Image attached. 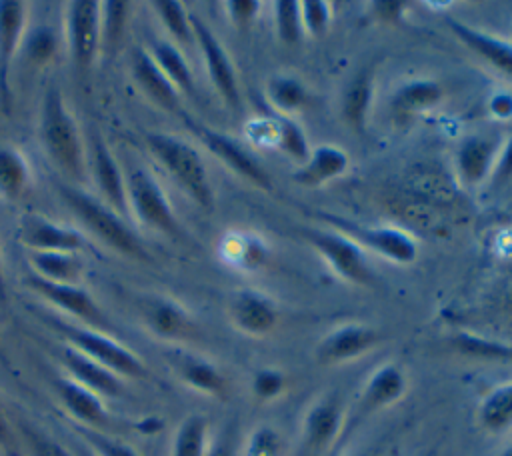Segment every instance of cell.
Instances as JSON below:
<instances>
[{"instance_id": "6da1fadb", "label": "cell", "mask_w": 512, "mask_h": 456, "mask_svg": "<svg viewBox=\"0 0 512 456\" xmlns=\"http://www.w3.org/2000/svg\"><path fill=\"white\" fill-rule=\"evenodd\" d=\"M58 194L64 200V204L70 208V212L80 220V224L92 236H96L102 244H106L114 252L128 258H136V260L148 258V252L142 240L124 222V218L116 214L108 204L80 190L78 186H70V184H58Z\"/></svg>"}, {"instance_id": "7a4b0ae2", "label": "cell", "mask_w": 512, "mask_h": 456, "mask_svg": "<svg viewBox=\"0 0 512 456\" xmlns=\"http://www.w3.org/2000/svg\"><path fill=\"white\" fill-rule=\"evenodd\" d=\"M142 138L148 152L160 162L172 180L200 208L210 210L214 204V194L200 152L186 140L164 132H144Z\"/></svg>"}, {"instance_id": "3957f363", "label": "cell", "mask_w": 512, "mask_h": 456, "mask_svg": "<svg viewBox=\"0 0 512 456\" xmlns=\"http://www.w3.org/2000/svg\"><path fill=\"white\" fill-rule=\"evenodd\" d=\"M40 140L48 158L70 178L84 174V150L76 120L72 118L60 90L50 86L40 106Z\"/></svg>"}, {"instance_id": "277c9868", "label": "cell", "mask_w": 512, "mask_h": 456, "mask_svg": "<svg viewBox=\"0 0 512 456\" xmlns=\"http://www.w3.org/2000/svg\"><path fill=\"white\" fill-rule=\"evenodd\" d=\"M56 332L66 340V346L82 352L104 368L112 370L120 378L140 380L148 376L146 364L128 346L112 338L108 332H100L88 326L70 324L64 320H52Z\"/></svg>"}, {"instance_id": "5b68a950", "label": "cell", "mask_w": 512, "mask_h": 456, "mask_svg": "<svg viewBox=\"0 0 512 456\" xmlns=\"http://www.w3.org/2000/svg\"><path fill=\"white\" fill-rule=\"evenodd\" d=\"M316 218L326 222L332 230L340 232L354 244H358L362 250H372L392 262L398 264H410L418 256L416 240L394 226H366L352 218L334 214V212H314Z\"/></svg>"}, {"instance_id": "8992f818", "label": "cell", "mask_w": 512, "mask_h": 456, "mask_svg": "<svg viewBox=\"0 0 512 456\" xmlns=\"http://www.w3.org/2000/svg\"><path fill=\"white\" fill-rule=\"evenodd\" d=\"M126 196H128V208L132 210V214L142 226L172 238L182 234L178 218L170 206L166 192L146 168H134L128 174Z\"/></svg>"}, {"instance_id": "52a82bcc", "label": "cell", "mask_w": 512, "mask_h": 456, "mask_svg": "<svg viewBox=\"0 0 512 456\" xmlns=\"http://www.w3.org/2000/svg\"><path fill=\"white\" fill-rule=\"evenodd\" d=\"M64 30L72 64L86 72L100 52V2L70 0L64 6Z\"/></svg>"}, {"instance_id": "ba28073f", "label": "cell", "mask_w": 512, "mask_h": 456, "mask_svg": "<svg viewBox=\"0 0 512 456\" xmlns=\"http://www.w3.org/2000/svg\"><path fill=\"white\" fill-rule=\"evenodd\" d=\"M300 236L330 264V268L344 280L366 286L372 282L364 250L336 230L300 228Z\"/></svg>"}, {"instance_id": "9c48e42d", "label": "cell", "mask_w": 512, "mask_h": 456, "mask_svg": "<svg viewBox=\"0 0 512 456\" xmlns=\"http://www.w3.org/2000/svg\"><path fill=\"white\" fill-rule=\"evenodd\" d=\"M182 120L186 124V128L224 164L228 166L234 174L242 176L244 180L252 182L254 186L262 188V190H270L272 188V180L268 176V172L260 166V162L234 138H230L224 132L212 130L206 124L190 118L188 114H182Z\"/></svg>"}, {"instance_id": "30bf717a", "label": "cell", "mask_w": 512, "mask_h": 456, "mask_svg": "<svg viewBox=\"0 0 512 456\" xmlns=\"http://www.w3.org/2000/svg\"><path fill=\"white\" fill-rule=\"evenodd\" d=\"M138 314L142 326L158 340L170 344H184L198 336V326L192 314L174 298L144 296L138 300Z\"/></svg>"}, {"instance_id": "8fae6325", "label": "cell", "mask_w": 512, "mask_h": 456, "mask_svg": "<svg viewBox=\"0 0 512 456\" xmlns=\"http://www.w3.org/2000/svg\"><path fill=\"white\" fill-rule=\"evenodd\" d=\"M26 284L32 292H36L40 298H44L56 310L82 322V326H88V328H94L100 332L110 330L108 318L104 316L100 306L94 302V298L82 286L50 282L32 272L26 276Z\"/></svg>"}, {"instance_id": "7c38bea8", "label": "cell", "mask_w": 512, "mask_h": 456, "mask_svg": "<svg viewBox=\"0 0 512 456\" xmlns=\"http://www.w3.org/2000/svg\"><path fill=\"white\" fill-rule=\"evenodd\" d=\"M190 26H192L194 42L198 44V48L202 52L204 66H206L212 86L216 88L220 98L230 108L240 110L242 98H240L238 78H236V70H234V64H232L228 52L224 50L218 36L210 30V26L200 16L190 14Z\"/></svg>"}, {"instance_id": "4fadbf2b", "label": "cell", "mask_w": 512, "mask_h": 456, "mask_svg": "<svg viewBox=\"0 0 512 456\" xmlns=\"http://www.w3.org/2000/svg\"><path fill=\"white\" fill-rule=\"evenodd\" d=\"M382 340L380 330L368 324H342L330 330L316 346V360L324 366H336L352 362L372 348H376Z\"/></svg>"}, {"instance_id": "5bb4252c", "label": "cell", "mask_w": 512, "mask_h": 456, "mask_svg": "<svg viewBox=\"0 0 512 456\" xmlns=\"http://www.w3.org/2000/svg\"><path fill=\"white\" fill-rule=\"evenodd\" d=\"M166 360L176 378L194 392H200L210 398H226L228 378L212 360L196 352L184 350L180 346L170 348L166 352Z\"/></svg>"}, {"instance_id": "9a60e30c", "label": "cell", "mask_w": 512, "mask_h": 456, "mask_svg": "<svg viewBox=\"0 0 512 456\" xmlns=\"http://www.w3.org/2000/svg\"><path fill=\"white\" fill-rule=\"evenodd\" d=\"M344 424V406L336 392L318 396L304 412L302 442L308 452H324L340 436Z\"/></svg>"}, {"instance_id": "2e32d148", "label": "cell", "mask_w": 512, "mask_h": 456, "mask_svg": "<svg viewBox=\"0 0 512 456\" xmlns=\"http://www.w3.org/2000/svg\"><path fill=\"white\" fill-rule=\"evenodd\" d=\"M230 324L246 336H266L278 324V306L258 290H236L228 298Z\"/></svg>"}, {"instance_id": "e0dca14e", "label": "cell", "mask_w": 512, "mask_h": 456, "mask_svg": "<svg viewBox=\"0 0 512 456\" xmlns=\"http://www.w3.org/2000/svg\"><path fill=\"white\" fill-rule=\"evenodd\" d=\"M18 240L30 252H72L84 248V236L72 226L52 222L38 214H26L18 226Z\"/></svg>"}, {"instance_id": "ac0fdd59", "label": "cell", "mask_w": 512, "mask_h": 456, "mask_svg": "<svg viewBox=\"0 0 512 456\" xmlns=\"http://www.w3.org/2000/svg\"><path fill=\"white\" fill-rule=\"evenodd\" d=\"M500 144L502 142L494 136L472 134L462 138L454 152V166L460 182L466 186H478L484 182L492 172Z\"/></svg>"}, {"instance_id": "d6986e66", "label": "cell", "mask_w": 512, "mask_h": 456, "mask_svg": "<svg viewBox=\"0 0 512 456\" xmlns=\"http://www.w3.org/2000/svg\"><path fill=\"white\" fill-rule=\"evenodd\" d=\"M60 358L68 372V378L92 390L100 398H118L124 394V378L104 368L102 364L94 362L92 358L84 356L82 352L70 346H64L60 352Z\"/></svg>"}, {"instance_id": "ffe728a7", "label": "cell", "mask_w": 512, "mask_h": 456, "mask_svg": "<svg viewBox=\"0 0 512 456\" xmlns=\"http://www.w3.org/2000/svg\"><path fill=\"white\" fill-rule=\"evenodd\" d=\"M92 166H94V180L98 184L104 204H108L116 214L124 218L128 214L126 178L122 176V170L114 154L108 150V146L100 138H94V144H92Z\"/></svg>"}, {"instance_id": "44dd1931", "label": "cell", "mask_w": 512, "mask_h": 456, "mask_svg": "<svg viewBox=\"0 0 512 456\" xmlns=\"http://www.w3.org/2000/svg\"><path fill=\"white\" fill-rule=\"evenodd\" d=\"M406 386L408 382L404 372L396 364L386 362L372 370V374L366 378L360 392L358 408L362 410V414H372L382 408H388L404 396Z\"/></svg>"}, {"instance_id": "7402d4cb", "label": "cell", "mask_w": 512, "mask_h": 456, "mask_svg": "<svg viewBox=\"0 0 512 456\" xmlns=\"http://www.w3.org/2000/svg\"><path fill=\"white\" fill-rule=\"evenodd\" d=\"M54 390L66 408V412L78 422V426L86 428H102L108 424V412L98 394L74 382L72 378H56Z\"/></svg>"}, {"instance_id": "603a6c76", "label": "cell", "mask_w": 512, "mask_h": 456, "mask_svg": "<svg viewBox=\"0 0 512 456\" xmlns=\"http://www.w3.org/2000/svg\"><path fill=\"white\" fill-rule=\"evenodd\" d=\"M132 76L140 90L160 108L168 112L180 110V92L174 84L164 76L154 58L144 48H136L132 52Z\"/></svg>"}, {"instance_id": "cb8c5ba5", "label": "cell", "mask_w": 512, "mask_h": 456, "mask_svg": "<svg viewBox=\"0 0 512 456\" xmlns=\"http://www.w3.org/2000/svg\"><path fill=\"white\" fill-rule=\"evenodd\" d=\"M26 4L0 0V94L8 96V72L26 32Z\"/></svg>"}, {"instance_id": "d4e9b609", "label": "cell", "mask_w": 512, "mask_h": 456, "mask_svg": "<svg viewBox=\"0 0 512 456\" xmlns=\"http://www.w3.org/2000/svg\"><path fill=\"white\" fill-rule=\"evenodd\" d=\"M446 24L454 32V36H458L470 50H474L480 58H484L496 70L512 78V44L510 42L494 34H486L452 16H446Z\"/></svg>"}, {"instance_id": "484cf974", "label": "cell", "mask_w": 512, "mask_h": 456, "mask_svg": "<svg viewBox=\"0 0 512 456\" xmlns=\"http://www.w3.org/2000/svg\"><path fill=\"white\" fill-rule=\"evenodd\" d=\"M218 256L236 270L254 272L266 264L268 246L258 234L230 230L218 242Z\"/></svg>"}, {"instance_id": "4316f807", "label": "cell", "mask_w": 512, "mask_h": 456, "mask_svg": "<svg viewBox=\"0 0 512 456\" xmlns=\"http://www.w3.org/2000/svg\"><path fill=\"white\" fill-rule=\"evenodd\" d=\"M350 166L348 154L334 146V144H322L312 148L308 160L296 170L294 180L302 186H322L338 176H342Z\"/></svg>"}, {"instance_id": "83f0119b", "label": "cell", "mask_w": 512, "mask_h": 456, "mask_svg": "<svg viewBox=\"0 0 512 456\" xmlns=\"http://www.w3.org/2000/svg\"><path fill=\"white\" fill-rule=\"evenodd\" d=\"M30 272L58 284H78L84 262L72 252H28Z\"/></svg>"}, {"instance_id": "f1b7e54d", "label": "cell", "mask_w": 512, "mask_h": 456, "mask_svg": "<svg viewBox=\"0 0 512 456\" xmlns=\"http://www.w3.org/2000/svg\"><path fill=\"white\" fill-rule=\"evenodd\" d=\"M444 96V88L432 78H412L396 88L390 104L392 110L410 116L434 108Z\"/></svg>"}, {"instance_id": "f546056e", "label": "cell", "mask_w": 512, "mask_h": 456, "mask_svg": "<svg viewBox=\"0 0 512 456\" xmlns=\"http://www.w3.org/2000/svg\"><path fill=\"white\" fill-rule=\"evenodd\" d=\"M372 92H374V76L370 70H360L344 88L342 118L356 132H364L366 128V120L372 104Z\"/></svg>"}, {"instance_id": "4dcf8cb0", "label": "cell", "mask_w": 512, "mask_h": 456, "mask_svg": "<svg viewBox=\"0 0 512 456\" xmlns=\"http://www.w3.org/2000/svg\"><path fill=\"white\" fill-rule=\"evenodd\" d=\"M148 54L154 58L158 68L164 72V76L174 84V88L182 94L192 96L196 92L192 70L184 58V54L168 40H154L150 42Z\"/></svg>"}, {"instance_id": "1f68e13d", "label": "cell", "mask_w": 512, "mask_h": 456, "mask_svg": "<svg viewBox=\"0 0 512 456\" xmlns=\"http://www.w3.org/2000/svg\"><path fill=\"white\" fill-rule=\"evenodd\" d=\"M30 184V166L24 154L12 146H0V198L18 200Z\"/></svg>"}, {"instance_id": "d6a6232c", "label": "cell", "mask_w": 512, "mask_h": 456, "mask_svg": "<svg viewBox=\"0 0 512 456\" xmlns=\"http://www.w3.org/2000/svg\"><path fill=\"white\" fill-rule=\"evenodd\" d=\"M478 422L492 434L512 428V382L500 384L484 396L478 408Z\"/></svg>"}, {"instance_id": "836d02e7", "label": "cell", "mask_w": 512, "mask_h": 456, "mask_svg": "<svg viewBox=\"0 0 512 456\" xmlns=\"http://www.w3.org/2000/svg\"><path fill=\"white\" fill-rule=\"evenodd\" d=\"M266 100L278 112V116H290L292 112L308 104V90L298 78L276 74L266 82Z\"/></svg>"}, {"instance_id": "e575fe53", "label": "cell", "mask_w": 512, "mask_h": 456, "mask_svg": "<svg viewBox=\"0 0 512 456\" xmlns=\"http://www.w3.org/2000/svg\"><path fill=\"white\" fill-rule=\"evenodd\" d=\"M450 346L474 360H488V362H510L512 360V344L492 340L486 336L470 334V332H456L450 336Z\"/></svg>"}, {"instance_id": "d590c367", "label": "cell", "mask_w": 512, "mask_h": 456, "mask_svg": "<svg viewBox=\"0 0 512 456\" xmlns=\"http://www.w3.org/2000/svg\"><path fill=\"white\" fill-rule=\"evenodd\" d=\"M208 442V420L202 414H188L174 432L170 456H204Z\"/></svg>"}, {"instance_id": "8d00e7d4", "label": "cell", "mask_w": 512, "mask_h": 456, "mask_svg": "<svg viewBox=\"0 0 512 456\" xmlns=\"http://www.w3.org/2000/svg\"><path fill=\"white\" fill-rule=\"evenodd\" d=\"M130 2L106 0L100 2V48L118 46L130 20Z\"/></svg>"}, {"instance_id": "74e56055", "label": "cell", "mask_w": 512, "mask_h": 456, "mask_svg": "<svg viewBox=\"0 0 512 456\" xmlns=\"http://www.w3.org/2000/svg\"><path fill=\"white\" fill-rule=\"evenodd\" d=\"M152 8L166 28V32L182 46H188L194 42L192 26H190V14L178 0H154Z\"/></svg>"}, {"instance_id": "f35d334b", "label": "cell", "mask_w": 512, "mask_h": 456, "mask_svg": "<svg viewBox=\"0 0 512 456\" xmlns=\"http://www.w3.org/2000/svg\"><path fill=\"white\" fill-rule=\"evenodd\" d=\"M22 54L24 58L34 64L42 66L50 62L58 50V36L48 24H36L22 40Z\"/></svg>"}, {"instance_id": "ab89813d", "label": "cell", "mask_w": 512, "mask_h": 456, "mask_svg": "<svg viewBox=\"0 0 512 456\" xmlns=\"http://www.w3.org/2000/svg\"><path fill=\"white\" fill-rule=\"evenodd\" d=\"M276 126H278L276 148L282 150L290 160H294L296 164L302 166L312 152L304 130L290 116H276Z\"/></svg>"}, {"instance_id": "60d3db41", "label": "cell", "mask_w": 512, "mask_h": 456, "mask_svg": "<svg viewBox=\"0 0 512 456\" xmlns=\"http://www.w3.org/2000/svg\"><path fill=\"white\" fill-rule=\"evenodd\" d=\"M274 26L278 38L286 46H294L304 38V26L300 16V2L278 0L274 2Z\"/></svg>"}, {"instance_id": "b9f144b4", "label": "cell", "mask_w": 512, "mask_h": 456, "mask_svg": "<svg viewBox=\"0 0 512 456\" xmlns=\"http://www.w3.org/2000/svg\"><path fill=\"white\" fill-rule=\"evenodd\" d=\"M244 456H286V440L274 426L260 424L248 434Z\"/></svg>"}, {"instance_id": "7bdbcfd3", "label": "cell", "mask_w": 512, "mask_h": 456, "mask_svg": "<svg viewBox=\"0 0 512 456\" xmlns=\"http://www.w3.org/2000/svg\"><path fill=\"white\" fill-rule=\"evenodd\" d=\"M76 432H78V436L84 440L86 448L94 456H140L126 442H120V440H116L112 436H106L100 430L86 428V426H76Z\"/></svg>"}, {"instance_id": "ee69618b", "label": "cell", "mask_w": 512, "mask_h": 456, "mask_svg": "<svg viewBox=\"0 0 512 456\" xmlns=\"http://www.w3.org/2000/svg\"><path fill=\"white\" fill-rule=\"evenodd\" d=\"M300 16H302V26L304 34L308 36H322L326 34L330 20H332V4L324 0H306L300 2Z\"/></svg>"}, {"instance_id": "f6af8a7d", "label": "cell", "mask_w": 512, "mask_h": 456, "mask_svg": "<svg viewBox=\"0 0 512 456\" xmlns=\"http://www.w3.org/2000/svg\"><path fill=\"white\" fill-rule=\"evenodd\" d=\"M286 374L278 368H260L252 376V394L262 400L270 402L276 400L286 390Z\"/></svg>"}, {"instance_id": "bcb514c9", "label": "cell", "mask_w": 512, "mask_h": 456, "mask_svg": "<svg viewBox=\"0 0 512 456\" xmlns=\"http://www.w3.org/2000/svg\"><path fill=\"white\" fill-rule=\"evenodd\" d=\"M246 138L250 144L260 148H276L278 144V126L274 118H254L246 122Z\"/></svg>"}, {"instance_id": "7dc6e473", "label": "cell", "mask_w": 512, "mask_h": 456, "mask_svg": "<svg viewBox=\"0 0 512 456\" xmlns=\"http://www.w3.org/2000/svg\"><path fill=\"white\" fill-rule=\"evenodd\" d=\"M512 180V136H508L496 154L492 172H490V182L492 186H504L506 182Z\"/></svg>"}, {"instance_id": "c3c4849f", "label": "cell", "mask_w": 512, "mask_h": 456, "mask_svg": "<svg viewBox=\"0 0 512 456\" xmlns=\"http://www.w3.org/2000/svg\"><path fill=\"white\" fill-rule=\"evenodd\" d=\"M224 6H226L228 18L238 28H248L260 10L258 0H230V2H224Z\"/></svg>"}, {"instance_id": "681fc988", "label": "cell", "mask_w": 512, "mask_h": 456, "mask_svg": "<svg viewBox=\"0 0 512 456\" xmlns=\"http://www.w3.org/2000/svg\"><path fill=\"white\" fill-rule=\"evenodd\" d=\"M488 110L498 120H510L512 118V94L510 92H496L488 100Z\"/></svg>"}, {"instance_id": "f907efd6", "label": "cell", "mask_w": 512, "mask_h": 456, "mask_svg": "<svg viewBox=\"0 0 512 456\" xmlns=\"http://www.w3.org/2000/svg\"><path fill=\"white\" fill-rule=\"evenodd\" d=\"M372 8H374V14H376L378 18H382V20H386V22H396V20L404 14L406 4H404V2H398V0H394V2H390V0H380V2H374Z\"/></svg>"}, {"instance_id": "816d5d0a", "label": "cell", "mask_w": 512, "mask_h": 456, "mask_svg": "<svg viewBox=\"0 0 512 456\" xmlns=\"http://www.w3.org/2000/svg\"><path fill=\"white\" fill-rule=\"evenodd\" d=\"M204 456H234V446L228 434H220L216 440L208 442Z\"/></svg>"}, {"instance_id": "f5cc1de1", "label": "cell", "mask_w": 512, "mask_h": 456, "mask_svg": "<svg viewBox=\"0 0 512 456\" xmlns=\"http://www.w3.org/2000/svg\"><path fill=\"white\" fill-rule=\"evenodd\" d=\"M0 446L2 448H8L10 446V428H8V422L2 414V408H0Z\"/></svg>"}, {"instance_id": "db71d44e", "label": "cell", "mask_w": 512, "mask_h": 456, "mask_svg": "<svg viewBox=\"0 0 512 456\" xmlns=\"http://www.w3.org/2000/svg\"><path fill=\"white\" fill-rule=\"evenodd\" d=\"M6 298V286H4V274H2V264H0V300Z\"/></svg>"}, {"instance_id": "11a10c76", "label": "cell", "mask_w": 512, "mask_h": 456, "mask_svg": "<svg viewBox=\"0 0 512 456\" xmlns=\"http://www.w3.org/2000/svg\"><path fill=\"white\" fill-rule=\"evenodd\" d=\"M78 456H94V454H92L88 448H80V450H78Z\"/></svg>"}, {"instance_id": "9f6ffc18", "label": "cell", "mask_w": 512, "mask_h": 456, "mask_svg": "<svg viewBox=\"0 0 512 456\" xmlns=\"http://www.w3.org/2000/svg\"><path fill=\"white\" fill-rule=\"evenodd\" d=\"M348 456H376L372 452H354V454H348Z\"/></svg>"}, {"instance_id": "6f0895ef", "label": "cell", "mask_w": 512, "mask_h": 456, "mask_svg": "<svg viewBox=\"0 0 512 456\" xmlns=\"http://www.w3.org/2000/svg\"><path fill=\"white\" fill-rule=\"evenodd\" d=\"M500 456H512V444H510V446H508Z\"/></svg>"}, {"instance_id": "680465c9", "label": "cell", "mask_w": 512, "mask_h": 456, "mask_svg": "<svg viewBox=\"0 0 512 456\" xmlns=\"http://www.w3.org/2000/svg\"><path fill=\"white\" fill-rule=\"evenodd\" d=\"M0 358H2V360H4V354H2V348H0ZM4 362H6V360H4Z\"/></svg>"}]
</instances>
